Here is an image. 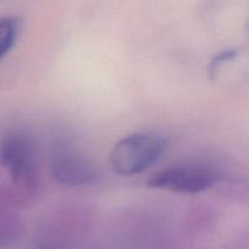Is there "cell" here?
Masks as SVG:
<instances>
[{"mask_svg":"<svg viewBox=\"0 0 249 249\" xmlns=\"http://www.w3.org/2000/svg\"><path fill=\"white\" fill-rule=\"evenodd\" d=\"M220 177L215 170L201 165H180L163 169L147 180L151 189L177 194L196 195L211 189Z\"/></svg>","mask_w":249,"mask_h":249,"instance_id":"2","label":"cell"},{"mask_svg":"<svg viewBox=\"0 0 249 249\" xmlns=\"http://www.w3.org/2000/svg\"><path fill=\"white\" fill-rule=\"evenodd\" d=\"M167 148L165 139L146 133H135L121 139L112 148L109 160L116 173L136 175L155 164Z\"/></svg>","mask_w":249,"mask_h":249,"instance_id":"1","label":"cell"},{"mask_svg":"<svg viewBox=\"0 0 249 249\" xmlns=\"http://www.w3.org/2000/svg\"><path fill=\"white\" fill-rule=\"evenodd\" d=\"M51 175L58 184L80 187L96 181L97 169L85 155L70 146H57L51 155Z\"/></svg>","mask_w":249,"mask_h":249,"instance_id":"3","label":"cell"},{"mask_svg":"<svg viewBox=\"0 0 249 249\" xmlns=\"http://www.w3.org/2000/svg\"><path fill=\"white\" fill-rule=\"evenodd\" d=\"M19 33L18 17L5 15L0 17V65L14 49Z\"/></svg>","mask_w":249,"mask_h":249,"instance_id":"5","label":"cell"},{"mask_svg":"<svg viewBox=\"0 0 249 249\" xmlns=\"http://www.w3.org/2000/svg\"><path fill=\"white\" fill-rule=\"evenodd\" d=\"M0 157L15 182L31 184L36 174V150L27 135L14 133L5 136L0 147Z\"/></svg>","mask_w":249,"mask_h":249,"instance_id":"4","label":"cell"},{"mask_svg":"<svg viewBox=\"0 0 249 249\" xmlns=\"http://www.w3.org/2000/svg\"><path fill=\"white\" fill-rule=\"evenodd\" d=\"M238 55V50L236 49H226V50H223L221 53H216L215 56L212 60L211 65H209L208 68V74L212 79L218 77L219 71L221 70L224 65H226L230 61L235 60Z\"/></svg>","mask_w":249,"mask_h":249,"instance_id":"6","label":"cell"}]
</instances>
